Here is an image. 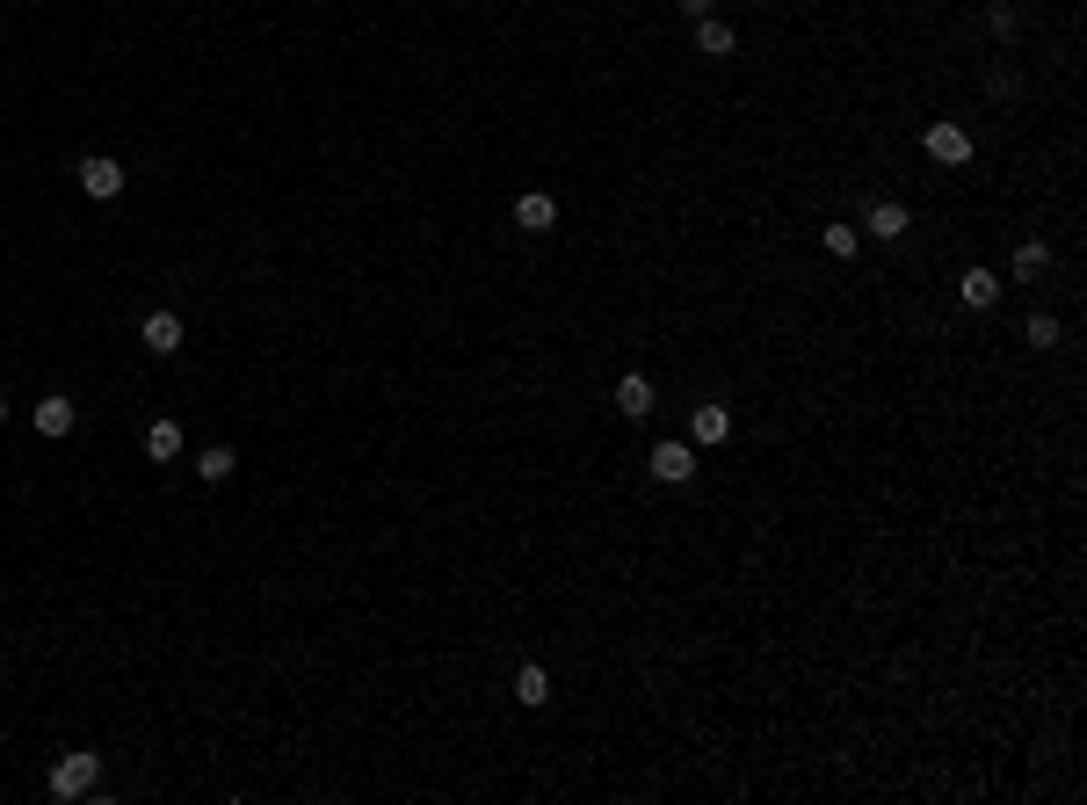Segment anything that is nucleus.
I'll return each instance as SVG.
<instances>
[{"label":"nucleus","mask_w":1087,"mask_h":805,"mask_svg":"<svg viewBox=\"0 0 1087 805\" xmlns=\"http://www.w3.org/2000/svg\"><path fill=\"white\" fill-rule=\"evenodd\" d=\"M863 232L870 240H906V232H914V210L899 204V196H878V204L863 210Z\"/></svg>","instance_id":"7ed1b4c3"},{"label":"nucleus","mask_w":1087,"mask_h":805,"mask_svg":"<svg viewBox=\"0 0 1087 805\" xmlns=\"http://www.w3.org/2000/svg\"><path fill=\"white\" fill-rule=\"evenodd\" d=\"M645 465H653L660 487H689V479H696V443H653Z\"/></svg>","instance_id":"f03ea898"},{"label":"nucleus","mask_w":1087,"mask_h":805,"mask_svg":"<svg viewBox=\"0 0 1087 805\" xmlns=\"http://www.w3.org/2000/svg\"><path fill=\"white\" fill-rule=\"evenodd\" d=\"M145 457H153V465H174V457H182V421H153V428H145Z\"/></svg>","instance_id":"f8f14e48"},{"label":"nucleus","mask_w":1087,"mask_h":805,"mask_svg":"<svg viewBox=\"0 0 1087 805\" xmlns=\"http://www.w3.org/2000/svg\"><path fill=\"white\" fill-rule=\"evenodd\" d=\"M515 226H522V232H552V226H558V204H552L544 189L515 196Z\"/></svg>","instance_id":"6e6552de"},{"label":"nucleus","mask_w":1087,"mask_h":805,"mask_svg":"<svg viewBox=\"0 0 1087 805\" xmlns=\"http://www.w3.org/2000/svg\"><path fill=\"white\" fill-rule=\"evenodd\" d=\"M1044 269H1052V247H1044V240H1022V247H1015V276H1022V283H1036Z\"/></svg>","instance_id":"2eb2a0df"},{"label":"nucleus","mask_w":1087,"mask_h":805,"mask_svg":"<svg viewBox=\"0 0 1087 805\" xmlns=\"http://www.w3.org/2000/svg\"><path fill=\"white\" fill-rule=\"evenodd\" d=\"M957 298H965L971 313H993V305H1001V276H993V269H965V276H957Z\"/></svg>","instance_id":"423d86ee"},{"label":"nucleus","mask_w":1087,"mask_h":805,"mask_svg":"<svg viewBox=\"0 0 1087 805\" xmlns=\"http://www.w3.org/2000/svg\"><path fill=\"white\" fill-rule=\"evenodd\" d=\"M0 421H8V400H0Z\"/></svg>","instance_id":"412c9836"},{"label":"nucleus","mask_w":1087,"mask_h":805,"mask_svg":"<svg viewBox=\"0 0 1087 805\" xmlns=\"http://www.w3.org/2000/svg\"><path fill=\"white\" fill-rule=\"evenodd\" d=\"M710 8H718V0H682V15H689V22H704Z\"/></svg>","instance_id":"aec40b11"},{"label":"nucleus","mask_w":1087,"mask_h":805,"mask_svg":"<svg viewBox=\"0 0 1087 805\" xmlns=\"http://www.w3.org/2000/svg\"><path fill=\"white\" fill-rule=\"evenodd\" d=\"M725 436H732V414H725V406H696V421H689V443H696V450H718Z\"/></svg>","instance_id":"0eeeda50"},{"label":"nucleus","mask_w":1087,"mask_h":805,"mask_svg":"<svg viewBox=\"0 0 1087 805\" xmlns=\"http://www.w3.org/2000/svg\"><path fill=\"white\" fill-rule=\"evenodd\" d=\"M139 341H145L153 356H174V349H182V319H174V313H145Z\"/></svg>","instance_id":"1a4fd4ad"},{"label":"nucleus","mask_w":1087,"mask_h":805,"mask_svg":"<svg viewBox=\"0 0 1087 805\" xmlns=\"http://www.w3.org/2000/svg\"><path fill=\"white\" fill-rule=\"evenodd\" d=\"M515 697L530 704V711H536V704H552V675H544L536 661H522V667H515Z\"/></svg>","instance_id":"4468645a"},{"label":"nucleus","mask_w":1087,"mask_h":805,"mask_svg":"<svg viewBox=\"0 0 1087 805\" xmlns=\"http://www.w3.org/2000/svg\"><path fill=\"white\" fill-rule=\"evenodd\" d=\"M1022 334H1030V349H1058V319L1052 313H1030V319H1022Z\"/></svg>","instance_id":"f3484780"},{"label":"nucleus","mask_w":1087,"mask_h":805,"mask_svg":"<svg viewBox=\"0 0 1087 805\" xmlns=\"http://www.w3.org/2000/svg\"><path fill=\"white\" fill-rule=\"evenodd\" d=\"M73 421H80V414H73V400H58V392H52V400H36V436H73Z\"/></svg>","instance_id":"9b49d317"},{"label":"nucleus","mask_w":1087,"mask_h":805,"mask_svg":"<svg viewBox=\"0 0 1087 805\" xmlns=\"http://www.w3.org/2000/svg\"><path fill=\"white\" fill-rule=\"evenodd\" d=\"M819 247H827L834 262H848V254L863 247V232H856V226H819Z\"/></svg>","instance_id":"dca6fc26"},{"label":"nucleus","mask_w":1087,"mask_h":805,"mask_svg":"<svg viewBox=\"0 0 1087 805\" xmlns=\"http://www.w3.org/2000/svg\"><path fill=\"white\" fill-rule=\"evenodd\" d=\"M80 189L95 196V204H109V196H123V167L109 153H87L80 160Z\"/></svg>","instance_id":"39448f33"},{"label":"nucleus","mask_w":1087,"mask_h":805,"mask_svg":"<svg viewBox=\"0 0 1087 805\" xmlns=\"http://www.w3.org/2000/svg\"><path fill=\"white\" fill-rule=\"evenodd\" d=\"M95 784H102V754L73 748V754H58V762H52V798H87Z\"/></svg>","instance_id":"f257e3e1"},{"label":"nucleus","mask_w":1087,"mask_h":805,"mask_svg":"<svg viewBox=\"0 0 1087 805\" xmlns=\"http://www.w3.org/2000/svg\"><path fill=\"white\" fill-rule=\"evenodd\" d=\"M921 145H928V160H943V167H965V160H971V131H965V123H928Z\"/></svg>","instance_id":"20e7f679"},{"label":"nucleus","mask_w":1087,"mask_h":805,"mask_svg":"<svg viewBox=\"0 0 1087 805\" xmlns=\"http://www.w3.org/2000/svg\"><path fill=\"white\" fill-rule=\"evenodd\" d=\"M986 36H1001L1008 44V36H1015V8H986Z\"/></svg>","instance_id":"6ab92c4d"},{"label":"nucleus","mask_w":1087,"mask_h":805,"mask_svg":"<svg viewBox=\"0 0 1087 805\" xmlns=\"http://www.w3.org/2000/svg\"><path fill=\"white\" fill-rule=\"evenodd\" d=\"M196 479H210V487L232 479V450H225V443H218V450H204V457H196Z\"/></svg>","instance_id":"a211bd4d"},{"label":"nucleus","mask_w":1087,"mask_h":805,"mask_svg":"<svg viewBox=\"0 0 1087 805\" xmlns=\"http://www.w3.org/2000/svg\"><path fill=\"white\" fill-rule=\"evenodd\" d=\"M617 414H631V421L653 414V378H639V370H631V378H617Z\"/></svg>","instance_id":"9d476101"},{"label":"nucleus","mask_w":1087,"mask_h":805,"mask_svg":"<svg viewBox=\"0 0 1087 805\" xmlns=\"http://www.w3.org/2000/svg\"><path fill=\"white\" fill-rule=\"evenodd\" d=\"M732 44H740V36L725 30L718 15H704V22H696V52H704V58H732Z\"/></svg>","instance_id":"ddd939ff"}]
</instances>
